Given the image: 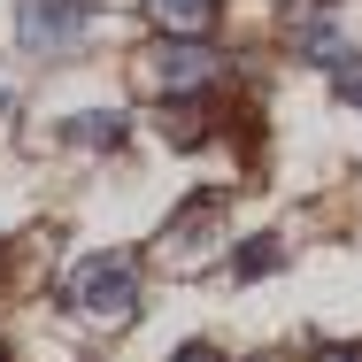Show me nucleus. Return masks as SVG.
<instances>
[{
	"instance_id": "nucleus-3",
	"label": "nucleus",
	"mask_w": 362,
	"mask_h": 362,
	"mask_svg": "<svg viewBox=\"0 0 362 362\" xmlns=\"http://www.w3.org/2000/svg\"><path fill=\"white\" fill-rule=\"evenodd\" d=\"M146 23L170 31V39H201L216 23V0H146Z\"/></svg>"
},
{
	"instance_id": "nucleus-4",
	"label": "nucleus",
	"mask_w": 362,
	"mask_h": 362,
	"mask_svg": "<svg viewBox=\"0 0 362 362\" xmlns=\"http://www.w3.org/2000/svg\"><path fill=\"white\" fill-rule=\"evenodd\" d=\"M209 70H216V54H209V47H170V54L154 62V77H162L170 93H185V85H209Z\"/></svg>"
},
{
	"instance_id": "nucleus-8",
	"label": "nucleus",
	"mask_w": 362,
	"mask_h": 362,
	"mask_svg": "<svg viewBox=\"0 0 362 362\" xmlns=\"http://www.w3.org/2000/svg\"><path fill=\"white\" fill-rule=\"evenodd\" d=\"M239 270H247V278H262V270H278V247H262V239H255V247H239Z\"/></svg>"
},
{
	"instance_id": "nucleus-7",
	"label": "nucleus",
	"mask_w": 362,
	"mask_h": 362,
	"mask_svg": "<svg viewBox=\"0 0 362 362\" xmlns=\"http://www.w3.org/2000/svg\"><path fill=\"white\" fill-rule=\"evenodd\" d=\"M70 139H85V146H116V139H124V116H116V108H108V116H77Z\"/></svg>"
},
{
	"instance_id": "nucleus-2",
	"label": "nucleus",
	"mask_w": 362,
	"mask_h": 362,
	"mask_svg": "<svg viewBox=\"0 0 362 362\" xmlns=\"http://www.w3.org/2000/svg\"><path fill=\"white\" fill-rule=\"evenodd\" d=\"M85 23H93L85 0H23V8H16V39H23L31 54H62V47H77Z\"/></svg>"
},
{
	"instance_id": "nucleus-12",
	"label": "nucleus",
	"mask_w": 362,
	"mask_h": 362,
	"mask_svg": "<svg viewBox=\"0 0 362 362\" xmlns=\"http://www.w3.org/2000/svg\"><path fill=\"white\" fill-rule=\"evenodd\" d=\"M0 362H8V347H0Z\"/></svg>"
},
{
	"instance_id": "nucleus-9",
	"label": "nucleus",
	"mask_w": 362,
	"mask_h": 362,
	"mask_svg": "<svg viewBox=\"0 0 362 362\" xmlns=\"http://www.w3.org/2000/svg\"><path fill=\"white\" fill-rule=\"evenodd\" d=\"M316 362H362V339H347V347H316Z\"/></svg>"
},
{
	"instance_id": "nucleus-6",
	"label": "nucleus",
	"mask_w": 362,
	"mask_h": 362,
	"mask_svg": "<svg viewBox=\"0 0 362 362\" xmlns=\"http://www.w3.org/2000/svg\"><path fill=\"white\" fill-rule=\"evenodd\" d=\"M209 231H216V201L185 209V216H177V231H170V255H193V247H209Z\"/></svg>"
},
{
	"instance_id": "nucleus-11",
	"label": "nucleus",
	"mask_w": 362,
	"mask_h": 362,
	"mask_svg": "<svg viewBox=\"0 0 362 362\" xmlns=\"http://www.w3.org/2000/svg\"><path fill=\"white\" fill-rule=\"evenodd\" d=\"M170 362H223V355H216V347H177Z\"/></svg>"
},
{
	"instance_id": "nucleus-10",
	"label": "nucleus",
	"mask_w": 362,
	"mask_h": 362,
	"mask_svg": "<svg viewBox=\"0 0 362 362\" xmlns=\"http://www.w3.org/2000/svg\"><path fill=\"white\" fill-rule=\"evenodd\" d=\"M339 93H347V100H355V108H362V70H355V62L339 70Z\"/></svg>"
},
{
	"instance_id": "nucleus-1",
	"label": "nucleus",
	"mask_w": 362,
	"mask_h": 362,
	"mask_svg": "<svg viewBox=\"0 0 362 362\" xmlns=\"http://www.w3.org/2000/svg\"><path fill=\"white\" fill-rule=\"evenodd\" d=\"M70 308L93 324H132L139 316V262L132 255H85L70 270Z\"/></svg>"
},
{
	"instance_id": "nucleus-5",
	"label": "nucleus",
	"mask_w": 362,
	"mask_h": 362,
	"mask_svg": "<svg viewBox=\"0 0 362 362\" xmlns=\"http://www.w3.org/2000/svg\"><path fill=\"white\" fill-rule=\"evenodd\" d=\"M293 39H300V54H308V62H332V70H347V39H339L332 23H300Z\"/></svg>"
}]
</instances>
